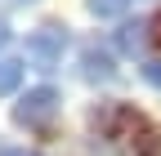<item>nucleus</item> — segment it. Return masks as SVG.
Masks as SVG:
<instances>
[{"label": "nucleus", "instance_id": "f257e3e1", "mask_svg": "<svg viewBox=\"0 0 161 156\" xmlns=\"http://www.w3.org/2000/svg\"><path fill=\"white\" fill-rule=\"evenodd\" d=\"M58 89L54 85H36V89H27L23 94V103L14 107V121L18 125H27V129H36V125H49L54 116H58Z\"/></svg>", "mask_w": 161, "mask_h": 156}, {"label": "nucleus", "instance_id": "f03ea898", "mask_svg": "<svg viewBox=\"0 0 161 156\" xmlns=\"http://www.w3.org/2000/svg\"><path fill=\"white\" fill-rule=\"evenodd\" d=\"M63 49H67V31L63 27H36L31 36H27V58L40 67V71H49V67H58L63 63Z\"/></svg>", "mask_w": 161, "mask_h": 156}, {"label": "nucleus", "instance_id": "7ed1b4c3", "mask_svg": "<svg viewBox=\"0 0 161 156\" xmlns=\"http://www.w3.org/2000/svg\"><path fill=\"white\" fill-rule=\"evenodd\" d=\"M80 71H85V81H112V76H116V67H112V58L103 54V49H80Z\"/></svg>", "mask_w": 161, "mask_h": 156}, {"label": "nucleus", "instance_id": "20e7f679", "mask_svg": "<svg viewBox=\"0 0 161 156\" xmlns=\"http://www.w3.org/2000/svg\"><path fill=\"white\" fill-rule=\"evenodd\" d=\"M148 31H152L148 23H125V27L116 31V49H121V54H130V58H134V54H143V49H148Z\"/></svg>", "mask_w": 161, "mask_h": 156}, {"label": "nucleus", "instance_id": "39448f33", "mask_svg": "<svg viewBox=\"0 0 161 156\" xmlns=\"http://www.w3.org/2000/svg\"><path fill=\"white\" fill-rule=\"evenodd\" d=\"M18 81H23V63H18V58H0V98L14 94Z\"/></svg>", "mask_w": 161, "mask_h": 156}, {"label": "nucleus", "instance_id": "423d86ee", "mask_svg": "<svg viewBox=\"0 0 161 156\" xmlns=\"http://www.w3.org/2000/svg\"><path fill=\"white\" fill-rule=\"evenodd\" d=\"M85 5H90L94 18H116V13H125L130 0H85Z\"/></svg>", "mask_w": 161, "mask_h": 156}, {"label": "nucleus", "instance_id": "0eeeda50", "mask_svg": "<svg viewBox=\"0 0 161 156\" xmlns=\"http://www.w3.org/2000/svg\"><path fill=\"white\" fill-rule=\"evenodd\" d=\"M139 76H143L152 89H161V63H143V67H139Z\"/></svg>", "mask_w": 161, "mask_h": 156}, {"label": "nucleus", "instance_id": "6e6552de", "mask_svg": "<svg viewBox=\"0 0 161 156\" xmlns=\"http://www.w3.org/2000/svg\"><path fill=\"white\" fill-rule=\"evenodd\" d=\"M0 156H40V152H31V147H5Z\"/></svg>", "mask_w": 161, "mask_h": 156}, {"label": "nucleus", "instance_id": "1a4fd4ad", "mask_svg": "<svg viewBox=\"0 0 161 156\" xmlns=\"http://www.w3.org/2000/svg\"><path fill=\"white\" fill-rule=\"evenodd\" d=\"M5 45H9V23L0 18V49H5Z\"/></svg>", "mask_w": 161, "mask_h": 156}]
</instances>
